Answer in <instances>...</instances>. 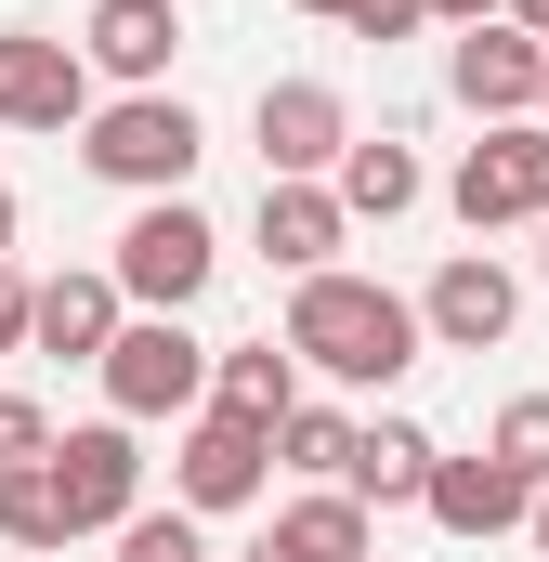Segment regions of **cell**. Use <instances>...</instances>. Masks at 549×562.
Listing matches in <instances>:
<instances>
[{
  "mask_svg": "<svg viewBox=\"0 0 549 562\" xmlns=\"http://www.w3.org/2000/svg\"><path fill=\"white\" fill-rule=\"evenodd\" d=\"M288 13H327V26H340V13H354V0H288Z\"/></svg>",
  "mask_w": 549,
  "mask_h": 562,
  "instance_id": "obj_31",
  "label": "cell"
},
{
  "mask_svg": "<svg viewBox=\"0 0 549 562\" xmlns=\"http://www.w3.org/2000/svg\"><path fill=\"white\" fill-rule=\"evenodd\" d=\"M119 327H132V301L105 262H66V276H40V340L26 353H66V367H105L119 353Z\"/></svg>",
  "mask_w": 549,
  "mask_h": 562,
  "instance_id": "obj_14",
  "label": "cell"
},
{
  "mask_svg": "<svg viewBox=\"0 0 549 562\" xmlns=\"http://www.w3.org/2000/svg\"><path fill=\"white\" fill-rule=\"evenodd\" d=\"M0 132H92V53L53 26H0Z\"/></svg>",
  "mask_w": 549,
  "mask_h": 562,
  "instance_id": "obj_8",
  "label": "cell"
},
{
  "mask_svg": "<svg viewBox=\"0 0 549 562\" xmlns=\"http://www.w3.org/2000/svg\"><path fill=\"white\" fill-rule=\"evenodd\" d=\"M484 445H497V458H511V471H524V484H537V497H549V393H511Z\"/></svg>",
  "mask_w": 549,
  "mask_h": 562,
  "instance_id": "obj_23",
  "label": "cell"
},
{
  "mask_svg": "<svg viewBox=\"0 0 549 562\" xmlns=\"http://www.w3.org/2000/svg\"><path fill=\"white\" fill-rule=\"evenodd\" d=\"M210 406H236V419H288V406H301V353H288V340H236V353H223V367H210Z\"/></svg>",
  "mask_w": 549,
  "mask_h": 562,
  "instance_id": "obj_18",
  "label": "cell"
},
{
  "mask_svg": "<svg viewBox=\"0 0 549 562\" xmlns=\"http://www.w3.org/2000/svg\"><path fill=\"white\" fill-rule=\"evenodd\" d=\"M524 550H537V562H549V497H537V524H524Z\"/></svg>",
  "mask_w": 549,
  "mask_h": 562,
  "instance_id": "obj_29",
  "label": "cell"
},
{
  "mask_svg": "<svg viewBox=\"0 0 549 562\" xmlns=\"http://www.w3.org/2000/svg\"><path fill=\"white\" fill-rule=\"evenodd\" d=\"M0 262H13V196H0Z\"/></svg>",
  "mask_w": 549,
  "mask_h": 562,
  "instance_id": "obj_32",
  "label": "cell"
},
{
  "mask_svg": "<svg viewBox=\"0 0 549 562\" xmlns=\"http://www.w3.org/2000/svg\"><path fill=\"white\" fill-rule=\"evenodd\" d=\"M26 340H40V288L0 262V353H26Z\"/></svg>",
  "mask_w": 549,
  "mask_h": 562,
  "instance_id": "obj_26",
  "label": "cell"
},
{
  "mask_svg": "<svg viewBox=\"0 0 549 562\" xmlns=\"http://www.w3.org/2000/svg\"><path fill=\"white\" fill-rule=\"evenodd\" d=\"M340 249H354L340 183H262V262L288 288H301V276H340Z\"/></svg>",
  "mask_w": 549,
  "mask_h": 562,
  "instance_id": "obj_15",
  "label": "cell"
},
{
  "mask_svg": "<svg viewBox=\"0 0 549 562\" xmlns=\"http://www.w3.org/2000/svg\"><path fill=\"white\" fill-rule=\"evenodd\" d=\"M418 510H432L445 537H471V550H484V537H524V524H537V484H524L497 445H471V458H445V471H432V497H418Z\"/></svg>",
  "mask_w": 549,
  "mask_h": 562,
  "instance_id": "obj_12",
  "label": "cell"
},
{
  "mask_svg": "<svg viewBox=\"0 0 549 562\" xmlns=\"http://www.w3.org/2000/svg\"><path fill=\"white\" fill-rule=\"evenodd\" d=\"M105 276L132 314H183L197 288L223 276V236H210V210L197 196H144L132 223H119V249H105Z\"/></svg>",
  "mask_w": 549,
  "mask_h": 562,
  "instance_id": "obj_3",
  "label": "cell"
},
{
  "mask_svg": "<svg viewBox=\"0 0 549 562\" xmlns=\"http://www.w3.org/2000/svg\"><path fill=\"white\" fill-rule=\"evenodd\" d=\"M119 562H210V524H197L183 497H170V510H132V524H119Z\"/></svg>",
  "mask_w": 549,
  "mask_h": 562,
  "instance_id": "obj_22",
  "label": "cell"
},
{
  "mask_svg": "<svg viewBox=\"0 0 549 562\" xmlns=\"http://www.w3.org/2000/svg\"><path fill=\"white\" fill-rule=\"evenodd\" d=\"M354 431H367V419H340V406H314V393H301V406L274 419V471H301V484H340V471H354Z\"/></svg>",
  "mask_w": 549,
  "mask_h": 562,
  "instance_id": "obj_19",
  "label": "cell"
},
{
  "mask_svg": "<svg viewBox=\"0 0 549 562\" xmlns=\"http://www.w3.org/2000/svg\"><path fill=\"white\" fill-rule=\"evenodd\" d=\"M537 119H549V105H537Z\"/></svg>",
  "mask_w": 549,
  "mask_h": 562,
  "instance_id": "obj_35",
  "label": "cell"
},
{
  "mask_svg": "<svg viewBox=\"0 0 549 562\" xmlns=\"http://www.w3.org/2000/svg\"><path fill=\"white\" fill-rule=\"evenodd\" d=\"M274 550L288 562H367L380 550V510H367L354 484H301V497L274 510Z\"/></svg>",
  "mask_w": 549,
  "mask_h": 562,
  "instance_id": "obj_17",
  "label": "cell"
},
{
  "mask_svg": "<svg viewBox=\"0 0 549 562\" xmlns=\"http://www.w3.org/2000/svg\"><path fill=\"white\" fill-rule=\"evenodd\" d=\"M236 562H288V550H274V524H262V537H249V550H236Z\"/></svg>",
  "mask_w": 549,
  "mask_h": 562,
  "instance_id": "obj_30",
  "label": "cell"
},
{
  "mask_svg": "<svg viewBox=\"0 0 549 562\" xmlns=\"http://www.w3.org/2000/svg\"><path fill=\"white\" fill-rule=\"evenodd\" d=\"M79 53H92V79H119V92H170L183 13H170V0H92V13H79Z\"/></svg>",
  "mask_w": 549,
  "mask_h": 562,
  "instance_id": "obj_13",
  "label": "cell"
},
{
  "mask_svg": "<svg viewBox=\"0 0 549 562\" xmlns=\"http://www.w3.org/2000/svg\"><path fill=\"white\" fill-rule=\"evenodd\" d=\"M53 445H66V431L40 419V393H0V484H13V471H40Z\"/></svg>",
  "mask_w": 549,
  "mask_h": 562,
  "instance_id": "obj_24",
  "label": "cell"
},
{
  "mask_svg": "<svg viewBox=\"0 0 549 562\" xmlns=\"http://www.w3.org/2000/svg\"><path fill=\"white\" fill-rule=\"evenodd\" d=\"M511 26H537V40H549V0H511Z\"/></svg>",
  "mask_w": 549,
  "mask_h": 562,
  "instance_id": "obj_28",
  "label": "cell"
},
{
  "mask_svg": "<svg viewBox=\"0 0 549 562\" xmlns=\"http://www.w3.org/2000/svg\"><path fill=\"white\" fill-rule=\"evenodd\" d=\"M53 484H66V524L79 537H119L144 510V445H132V419H79L66 445H53Z\"/></svg>",
  "mask_w": 549,
  "mask_h": 562,
  "instance_id": "obj_11",
  "label": "cell"
},
{
  "mask_svg": "<svg viewBox=\"0 0 549 562\" xmlns=\"http://www.w3.org/2000/svg\"><path fill=\"white\" fill-rule=\"evenodd\" d=\"M445 210H458L471 236H497V223H549V119H497L484 144H458Z\"/></svg>",
  "mask_w": 549,
  "mask_h": 562,
  "instance_id": "obj_5",
  "label": "cell"
},
{
  "mask_svg": "<svg viewBox=\"0 0 549 562\" xmlns=\"http://www.w3.org/2000/svg\"><path fill=\"white\" fill-rule=\"evenodd\" d=\"M274 484V431L236 419V406H197L183 419V445H170V497L197 510V524H223V510H249Z\"/></svg>",
  "mask_w": 549,
  "mask_h": 562,
  "instance_id": "obj_7",
  "label": "cell"
},
{
  "mask_svg": "<svg viewBox=\"0 0 549 562\" xmlns=\"http://www.w3.org/2000/svg\"><path fill=\"white\" fill-rule=\"evenodd\" d=\"M418 26H432V0H354V13H340V40H380V53L418 40Z\"/></svg>",
  "mask_w": 549,
  "mask_h": 562,
  "instance_id": "obj_25",
  "label": "cell"
},
{
  "mask_svg": "<svg viewBox=\"0 0 549 562\" xmlns=\"http://www.w3.org/2000/svg\"><path fill=\"white\" fill-rule=\"evenodd\" d=\"M210 367H223V353H210L183 314H132L119 353H105L92 380H105V419L144 431V419H197V406H210Z\"/></svg>",
  "mask_w": 549,
  "mask_h": 562,
  "instance_id": "obj_4",
  "label": "cell"
},
{
  "mask_svg": "<svg viewBox=\"0 0 549 562\" xmlns=\"http://www.w3.org/2000/svg\"><path fill=\"white\" fill-rule=\"evenodd\" d=\"M249 144H262V183H340V157L367 132H354V105H340L327 79H262Z\"/></svg>",
  "mask_w": 549,
  "mask_h": 562,
  "instance_id": "obj_6",
  "label": "cell"
},
{
  "mask_svg": "<svg viewBox=\"0 0 549 562\" xmlns=\"http://www.w3.org/2000/svg\"><path fill=\"white\" fill-rule=\"evenodd\" d=\"M537 262H549V223H537Z\"/></svg>",
  "mask_w": 549,
  "mask_h": 562,
  "instance_id": "obj_33",
  "label": "cell"
},
{
  "mask_svg": "<svg viewBox=\"0 0 549 562\" xmlns=\"http://www.w3.org/2000/svg\"><path fill=\"white\" fill-rule=\"evenodd\" d=\"M432 471H445V445H432L418 419H367V431H354V471H340V484H354L367 510H418V497H432Z\"/></svg>",
  "mask_w": 549,
  "mask_h": 562,
  "instance_id": "obj_16",
  "label": "cell"
},
{
  "mask_svg": "<svg viewBox=\"0 0 549 562\" xmlns=\"http://www.w3.org/2000/svg\"><path fill=\"white\" fill-rule=\"evenodd\" d=\"M418 327H432V353H497V340L524 327V276H511L497 249H458L445 276L418 288Z\"/></svg>",
  "mask_w": 549,
  "mask_h": 562,
  "instance_id": "obj_10",
  "label": "cell"
},
{
  "mask_svg": "<svg viewBox=\"0 0 549 562\" xmlns=\"http://www.w3.org/2000/svg\"><path fill=\"white\" fill-rule=\"evenodd\" d=\"M274 340H288L314 380H340V393H393L418 353H432L418 301H406V288H380V276H301Z\"/></svg>",
  "mask_w": 549,
  "mask_h": 562,
  "instance_id": "obj_1",
  "label": "cell"
},
{
  "mask_svg": "<svg viewBox=\"0 0 549 562\" xmlns=\"http://www.w3.org/2000/svg\"><path fill=\"white\" fill-rule=\"evenodd\" d=\"M66 537H79V524H66V484H53V458H40V471H13V484H0V550L53 562Z\"/></svg>",
  "mask_w": 549,
  "mask_h": 562,
  "instance_id": "obj_20",
  "label": "cell"
},
{
  "mask_svg": "<svg viewBox=\"0 0 549 562\" xmlns=\"http://www.w3.org/2000/svg\"><path fill=\"white\" fill-rule=\"evenodd\" d=\"M197 157H210V132H197L183 92H119V105H92V132H79V170L119 183V196H183Z\"/></svg>",
  "mask_w": 549,
  "mask_h": 562,
  "instance_id": "obj_2",
  "label": "cell"
},
{
  "mask_svg": "<svg viewBox=\"0 0 549 562\" xmlns=\"http://www.w3.org/2000/svg\"><path fill=\"white\" fill-rule=\"evenodd\" d=\"M0 562H26V550H0Z\"/></svg>",
  "mask_w": 549,
  "mask_h": 562,
  "instance_id": "obj_34",
  "label": "cell"
},
{
  "mask_svg": "<svg viewBox=\"0 0 549 562\" xmlns=\"http://www.w3.org/2000/svg\"><path fill=\"white\" fill-rule=\"evenodd\" d=\"M484 13H511V0H432V26H484Z\"/></svg>",
  "mask_w": 549,
  "mask_h": 562,
  "instance_id": "obj_27",
  "label": "cell"
},
{
  "mask_svg": "<svg viewBox=\"0 0 549 562\" xmlns=\"http://www.w3.org/2000/svg\"><path fill=\"white\" fill-rule=\"evenodd\" d=\"M445 92L497 132V119H537L549 105V40L537 26H511V13H484V26H458V53H445Z\"/></svg>",
  "mask_w": 549,
  "mask_h": 562,
  "instance_id": "obj_9",
  "label": "cell"
},
{
  "mask_svg": "<svg viewBox=\"0 0 549 562\" xmlns=\"http://www.w3.org/2000/svg\"><path fill=\"white\" fill-rule=\"evenodd\" d=\"M340 210H354V223H406L418 210V157L406 144H354V157H340Z\"/></svg>",
  "mask_w": 549,
  "mask_h": 562,
  "instance_id": "obj_21",
  "label": "cell"
}]
</instances>
